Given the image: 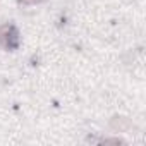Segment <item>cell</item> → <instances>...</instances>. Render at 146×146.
Here are the masks:
<instances>
[{"mask_svg": "<svg viewBox=\"0 0 146 146\" xmlns=\"http://www.w3.org/2000/svg\"><path fill=\"white\" fill-rule=\"evenodd\" d=\"M0 45L9 48V50L16 48L19 45V35H17V29L14 26L5 24L0 28Z\"/></svg>", "mask_w": 146, "mask_h": 146, "instance_id": "1", "label": "cell"}, {"mask_svg": "<svg viewBox=\"0 0 146 146\" xmlns=\"http://www.w3.org/2000/svg\"><path fill=\"white\" fill-rule=\"evenodd\" d=\"M112 125L115 127V129H124V127H127L129 125V122H127V119H124V117H115L113 119V122H112Z\"/></svg>", "mask_w": 146, "mask_h": 146, "instance_id": "2", "label": "cell"}, {"mask_svg": "<svg viewBox=\"0 0 146 146\" xmlns=\"http://www.w3.org/2000/svg\"><path fill=\"white\" fill-rule=\"evenodd\" d=\"M21 2H24V4H36V2H40V0H21Z\"/></svg>", "mask_w": 146, "mask_h": 146, "instance_id": "3", "label": "cell"}]
</instances>
